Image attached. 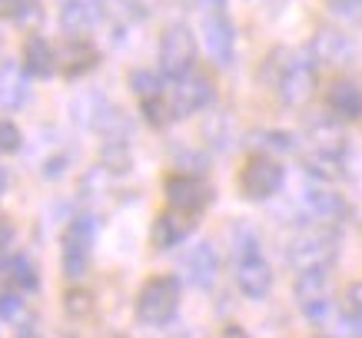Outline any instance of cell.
I'll return each mask as SVG.
<instances>
[{
	"label": "cell",
	"mask_w": 362,
	"mask_h": 338,
	"mask_svg": "<svg viewBox=\"0 0 362 338\" xmlns=\"http://www.w3.org/2000/svg\"><path fill=\"white\" fill-rule=\"evenodd\" d=\"M326 7H329L336 20H349V23L362 20V0H326Z\"/></svg>",
	"instance_id": "cell-26"
},
{
	"label": "cell",
	"mask_w": 362,
	"mask_h": 338,
	"mask_svg": "<svg viewBox=\"0 0 362 338\" xmlns=\"http://www.w3.org/2000/svg\"><path fill=\"white\" fill-rule=\"evenodd\" d=\"M336 259V236L329 226H313L303 229L296 239L289 242V265L296 272H309V269H329Z\"/></svg>",
	"instance_id": "cell-7"
},
{
	"label": "cell",
	"mask_w": 362,
	"mask_h": 338,
	"mask_svg": "<svg viewBox=\"0 0 362 338\" xmlns=\"http://www.w3.org/2000/svg\"><path fill=\"white\" fill-rule=\"evenodd\" d=\"M110 7L123 20H146V17H153L160 0H110Z\"/></svg>",
	"instance_id": "cell-24"
},
{
	"label": "cell",
	"mask_w": 362,
	"mask_h": 338,
	"mask_svg": "<svg viewBox=\"0 0 362 338\" xmlns=\"http://www.w3.org/2000/svg\"><path fill=\"white\" fill-rule=\"evenodd\" d=\"M13 338H40V328L37 325H21V332H17Z\"/></svg>",
	"instance_id": "cell-34"
},
{
	"label": "cell",
	"mask_w": 362,
	"mask_h": 338,
	"mask_svg": "<svg viewBox=\"0 0 362 338\" xmlns=\"http://www.w3.org/2000/svg\"><path fill=\"white\" fill-rule=\"evenodd\" d=\"M0 279H4L7 289H17V292H33V289L40 285L37 265H33L27 255H21V252H7V255L0 259Z\"/></svg>",
	"instance_id": "cell-21"
},
{
	"label": "cell",
	"mask_w": 362,
	"mask_h": 338,
	"mask_svg": "<svg viewBox=\"0 0 362 338\" xmlns=\"http://www.w3.org/2000/svg\"><path fill=\"white\" fill-rule=\"evenodd\" d=\"M299 159L319 183H332L346 176V136L336 123H316L299 146Z\"/></svg>",
	"instance_id": "cell-1"
},
{
	"label": "cell",
	"mask_w": 362,
	"mask_h": 338,
	"mask_svg": "<svg viewBox=\"0 0 362 338\" xmlns=\"http://www.w3.org/2000/svg\"><path fill=\"white\" fill-rule=\"evenodd\" d=\"M11 242H13V222L0 216V259L11 252Z\"/></svg>",
	"instance_id": "cell-31"
},
{
	"label": "cell",
	"mask_w": 362,
	"mask_h": 338,
	"mask_svg": "<svg viewBox=\"0 0 362 338\" xmlns=\"http://www.w3.org/2000/svg\"><path fill=\"white\" fill-rule=\"evenodd\" d=\"M93 242H97V222H93V216H77L66 222L64 239H60V246H64L60 262H64V275L70 282H80L87 275Z\"/></svg>",
	"instance_id": "cell-4"
},
{
	"label": "cell",
	"mask_w": 362,
	"mask_h": 338,
	"mask_svg": "<svg viewBox=\"0 0 362 338\" xmlns=\"http://www.w3.org/2000/svg\"><path fill=\"white\" fill-rule=\"evenodd\" d=\"M233 275L243 295L250 298H266L273 289V269L259 249V236L250 226L233 229Z\"/></svg>",
	"instance_id": "cell-2"
},
{
	"label": "cell",
	"mask_w": 362,
	"mask_h": 338,
	"mask_svg": "<svg viewBox=\"0 0 362 338\" xmlns=\"http://www.w3.org/2000/svg\"><path fill=\"white\" fill-rule=\"evenodd\" d=\"M220 338H250V335H246L240 325H226V328L220 332Z\"/></svg>",
	"instance_id": "cell-32"
},
{
	"label": "cell",
	"mask_w": 362,
	"mask_h": 338,
	"mask_svg": "<svg viewBox=\"0 0 362 338\" xmlns=\"http://www.w3.org/2000/svg\"><path fill=\"white\" fill-rule=\"evenodd\" d=\"M342 308H346V315H349L352 322H362V282L349 285V292H346V302H342Z\"/></svg>",
	"instance_id": "cell-29"
},
{
	"label": "cell",
	"mask_w": 362,
	"mask_h": 338,
	"mask_svg": "<svg viewBox=\"0 0 362 338\" xmlns=\"http://www.w3.org/2000/svg\"><path fill=\"white\" fill-rule=\"evenodd\" d=\"M30 99V73L13 60L0 64V109H21Z\"/></svg>",
	"instance_id": "cell-18"
},
{
	"label": "cell",
	"mask_w": 362,
	"mask_h": 338,
	"mask_svg": "<svg viewBox=\"0 0 362 338\" xmlns=\"http://www.w3.org/2000/svg\"><path fill=\"white\" fill-rule=\"evenodd\" d=\"M100 60L97 47L90 44V40H83V37H74L70 44H64L60 50H57V66L64 70V77H80V73H87V70H93Z\"/></svg>",
	"instance_id": "cell-20"
},
{
	"label": "cell",
	"mask_w": 362,
	"mask_h": 338,
	"mask_svg": "<svg viewBox=\"0 0 362 338\" xmlns=\"http://www.w3.org/2000/svg\"><path fill=\"white\" fill-rule=\"evenodd\" d=\"M203 11H226V0H197Z\"/></svg>",
	"instance_id": "cell-33"
},
{
	"label": "cell",
	"mask_w": 362,
	"mask_h": 338,
	"mask_svg": "<svg viewBox=\"0 0 362 338\" xmlns=\"http://www.w3.org/2000/svg\"><path fill=\"white\" fill-rule=\"evenodd\" d=\"M309 54H313V60L319 66H346L356 56V44H352L349 33H342L339 27H319Z\"/></svg>",
	"instance_id": "cell-14"
},
{
	"label": "cell",
	"mask_w": 362,
	"mask_h": 338,
	"mask_svg": "<svg viewBox=\"0 0 362 338\" xmlns=\"http://www.w3.org/2000/svg\"><path fill=\"white\" fill-rule=\"evenodd\" d=\"M163 189H166L170 209H176V212H183V216H189V219H197L199 212L209 206V199H213L209 186L193 173H173L163 183Z\"/></svg>",
	"instance_id": "cell-10"
},
{
	"label": "cell",
	"mask_w": 362,
	"mask_h": 338,
	"mask_svg": "<svg viewBox=\"0 0 362 338\" xmlns=\"http://www.w3.org/2000/svg\"><path fill=\"white\" fill-rule=\"evenodd\" d=\"M189 229H193V219L176 212V209H166L153 222V246L156 249H173V246H180L187 239Z\"/></svg>",
	"instance_id": "cell-22"
},
{
	"label": "cell",
	"mask_w": 362,
	"mask_h": 338,
	"mask_svg": "<svg viewBox=\"0 0 362 338\" xmlns=\"http://www.w3.org/2000/svg\"><path fill=\"white\" fill-rule=\"evenodd\" d=\"M299 203H303V212H306L316 226H332V222H339V219L349 212V209H346V199H342L339 193L326 189L322 183L306 186Z\"/></svg>",
	"instance_id": "cell-15"
},
{
	"label": "cell",
	"mask_w": 362,
	"mask_h": 338,
	"mask_svg": "<svg viewBox=\"0 0 362 338\" xmlns=\"http://www.w3.org/2000/svg\"><path fill=\"white\" fill-rule=\"evenodd\" d=\"M326 107L339 120H362V87L352 80H332L326 90Z\"/></svg>",
	"instance_id": "cell-19"
},
{
	"label": "cell",
	"mask_w": 362,
	"mask_h": 338,
	"mask_svg": "<svg viewBox=\"0 0 362 338\" xmlns=\"http://www.w3.org/2000/svg\"><path fill=\"white\" fill-rule=\"evenodd\" d=\"M130 90H133V97L140 99L143 116L153 123V126H163L166 113H170V99L163 97V83H160V77L150 73V70H133L130 73Z\"/></svg>",
	"instance_id": "cell-13"
},
{
	"label": "cell",
	"mask_w": 362,
	"mask_h": 338,
	"mask_svg": "<svg viewBox=\"0 0 362 338\" xmlns=\"http://www.w3.org/2000/svg\"><path fill=\"white\" fill-rule=\"evenodd\" d=\"M213 97H216V90H213V83H209L203 73H187V77L173 80V87H170V113L173 116H193V113H199V109H206L209 103H213Z\"/></svg>",
	"instance_id": "cell-12"
},
{
	"label": "cell",
	"mask_w": 362,
	"mask_h": 338,
	"mask_svg": "<svg viewBox=\"0 0 362 338\" xmlns=\"http://www.w3.org/2000/svg\"><path fill=\"white\" fill-rule=\"evenodd\" d=\"M21 150V130L11 120H0V153H17Z\"/></svg>",
	"instance_id": "cell-28"
},
{
	"label": "cell",
	"mask_w": 362,
	"mask_h": 338,
	"mask_svg": "<svg viewBox=\"0 0 362 338\" xmlns=\"http://www.w3.org/2000/svg\"><path fill=\"white\" fill-rule=\"evenodd\" d=\"M120 338H123V335H120Z\"/></svg>",
	"instance_id": "cell-35"
},
{
	"label": "cell",
	"mask_w": 362,
	"mask_h": 338,
	"mask_svg": "<svg viewBox=\"0 0 362 338\" xmlns=\"http://www.w3.org/2000/svg\"><path fill=\"white\" fill-rule=\"evenodd\" d=\"M183 272H187L189 285L197 289H213L220 279V255L209 242H197L193 249L183 255Z\"/></svg>",
	"instance_id": "cell-16"
},
{
	"label": "cell",
	"mask_w": 362,
	"mask_h": 338,
	"mask_svg": "<svg viewBox=\"0 0 362 338\" xmlns=\"http://www.w3.org/2000/svg\"><path fill=\"white\" fill-rule=\"evenodd\" d=\"M54 66H57V54L44 37H30V40L23 44V70H27L30 77H50Z\"/></svg>",
	"instance_id": "cell-23"
},
{
	"label": "cell",
	"mask_w": 362,
	"mask_h": 338,
	"mask_svg": "<svg viewBox=\"0 0 362 338\" xmlns=\"http://www.w3.org/2000/svg\"><path fill=\"white\" fill-rule=\"evenodd\" d=\"M193 64H197V40H193L189 27L187 23H170L163 30V40H160V70H163V77H187V73H193Z\"/></svg>",
	"instance_id": "cell-9"
},
{
	"label": "cell",
	"mask_w": 362,
	"mask_h": 338,
	"mask_svg": "<svg viewBox=\"0 0 362 338\" xmlns=\"http://www.w3.org/2000/svg\"><path fill=\"white\" fill-rule=\"evenodd\" d=\"M180 308V282L173 275H153L146 279L136 295V318L143 325H166Z\"/></svg>",
	"instance_id": "cell-5"
},
{
	"label": "cell",
	"mask_w": 362,
	"mask_h": 338,
	"mask_svg": "<svg viewBox=\"0 0 362 338\" xmlns=\"http://www.w3.org/2000/svg\"><path fill=\"white\" fill-rule=\"evenodd\" d=\"M316 80H319V64L313 60V54H293L279 70V80H276V90H279V99H283L289 109L306 107L309 99L316 97Z\"/></svg>",
	"instance_id": "cell-3"
},
{
	"label": "cell",
	"mask_w": 362,
	"mask_h": 338,
	"mask_svg": "<svg viewBox=\"0 0 362 338\" xmlns=\"http://www.w3.org/2000/svg\"><path fill=\"white\" fill-rule=\"evenodd\" d=\"M23 11H27V0H0V17L7 20H21Z\"/></svg>",
	"instance_id": "cell-30"
},
{
	"label": "cell",
	"mask_w": 362,
	"mask_h": 338,
	"mask_svg": "<svg viewBox=\"0 0 362 338\" xmlns=\"http://www.w3.org/2000/svg\"><path fill=\"white\" fill-rule=\"evenodd\" d=\"M203 44H206V54L216 66H230L233 56H236V30L230 23V13L226 11H203Z\"/></svg>",
	"instance_id": "cell-11"
},
{
	"label": "cell",
	"mask_w": 362,
	"mask_h": 338,
	"mask_svg": "<svg viewBox=\"0 0 362 338\" xmlns=\"http://www.w3.org/2000/svg\"><path fill=\"white\" fill-rule=\"evenodd\" d=\"M64 308L70 318H90L93 315V295L87 292V289H70V292L64 295Z\"/></svg>",
	"instance_id": "cell-25"
},
{
	"label": "cell",
	"mask_w": 362,
	"mask_h": 338,
	"mask_svg": "<svg viewBox=\"0 0 362 338\" xmlns=\"http://www.w3.org/2000/svg\"><path fill=\"white\" fill-rule=\"evenodd\" d=\"M279 186H283V166L276 163V156L269 153H252L243 163L240 176H236V189L250 203H263V199L276 196Z\"/></svg>",
	"instance_id": "cell-6"
},
{
	"label": "cell",
	"mask_w": 362,
	"mask_h": 338,
	"mask_svg": "<svg viewBox=\"0 0 362 338\" xmlns=\"http://www.w3.org/2000/svg\"><path fill=\"white\" fill-rule=\"evenodd\" d=\"M57 13L66 33H90L103 20V0H60Z\"/></svg>",
	"instance_id": "cell-17"
},
{
	"label": "cell",
	"mask_w": 362,
	"mask_h": 338,
	"mask_svg": "<svg viewBox=\"0 0 362 338\" xmlns=\"http://www.w3.org/2000/svg\"><path fill=\"white\" fill-rule=\"evenodd\" d=\"M21 312H23L21 295L13 292V289L0 292V318H4V322H13V318H21Z\"/></svg>",
	"instance_id": "cell-27"
},
{
	"label": "cell",
	"mask_w": 362,
	"mask_h": 338,
	"mask_svg": "<svg viewBox=\"0 0 362 338\" xmlns=\"http://www.w3.org/2000/svg\"><path fill=\"white\" fill-rule=\"evenodd\" d=\"M299 312L313 322L322 325L332 312V279L329 269H309V272H296V285H293Z\"/></svg>",
	"instance_id": "cell-8"
}]
</instances>
